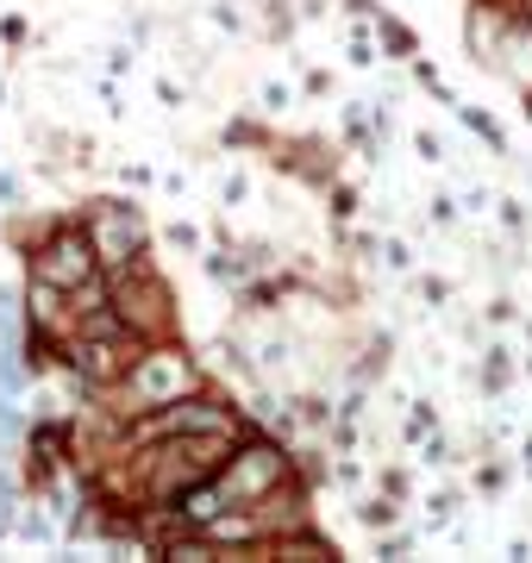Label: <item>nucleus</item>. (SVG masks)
Returning a JSON list of instances; mask_svg holds the SVG:
<instances>
[{
  "label": "nucleus",
  "instance_id": "obj_1",
  "mask_svg": "<svg viewBox=\"0 0 532 563\" xmlns=\"http://www.w3.org/2000/svg\"><path fill=\"white\" fill-rule=\"evenodd\" d=\"M69 357H76V369H82L88 383H125L132 369L144 363V339L138 332H125L120 320H113V307H95V313H82V325L69 332Z\"/></svg>",
  "mask_w": 532,
  "mask_h": 563
},
{
  "label": "nucleus",
  "instance_id": "obj_2",
  "mask_svg": "<svg viewBox=\"0 0 532 563\" xmlns=\"http://www.w3.org/2000/svg\"><path fill=\"white\" fill-rule=\"evenodd\" d=\"M282 483V451H269V444H251V451H225V463L207 476L201 488H188V495H201V507H188V514H225V507H245V501H257L264 488H276Z\"/></svg>",
  "mask_w": 532,
  "mask_h": 563
},
{
  "label": "nucleus",
  "instance_id": "obj_3",
  "mask_svg": "<svg viewBox=\"0 0 532 563\" xmlns=\"http://www.w3.org/2000/svg\"><path fill=\"white\" fill-rule=\"evenodd\" d=\"M107 307H113V320H120L125 332H138V339H169V325H176L169 288L157 276L132 269V263H120V276H113V288H107Z\"/></svg>",
  "mask_w": 532,
  "mask_h": 563
},
{
  "label": "nucleus",
  "instance_id": "obj_4",
  "mask_svg": "<svg viewBox=\"0 0 532 563\" xmlns=\"http://www.w3.org/2000/svg\"><path fill=\"white\" fill-rule=\"evenodd\" d=\"M95 269H101L95 239L88 232H57L38 251V263H32V282H44V288H82V282H95Z\"/></svg>",
  "mask_w": 532,
  "mask_h": 563
},
{
  "label": "nucleus",
  "instance_id": "obj_5",
  "mask_svg": "<svg viewBox=\"0 0 532 563\" xmlns=\"http://www.w3.org/2000/svg\"><path fill=\"white\" fill-rule=\"evenodd\" d=\"M138 251H144V220L138 213H132V207H101V213H95V257L120 269V263H132Z\"/></svg>",
  "mask_w": 532,
  "mask_h": 563
},
{
  "label": "nucleus",
  "instance_id": "obj_6",
  "mask_svg": "<svg viewBox=\"0 0 532 563\" xmlns=\"http://www.w3.org/2000/svg\"><path fill=\"white\" fill-rule=\"evenodd\" d=\"M220 426H232V420L220 413V407H207V401H169L164 413H151V420H138L132 444H144V439H164V432H220Z\"/></svg>",
  "mask_w": 532,
  "mask_h": 563
}]
</instances>
